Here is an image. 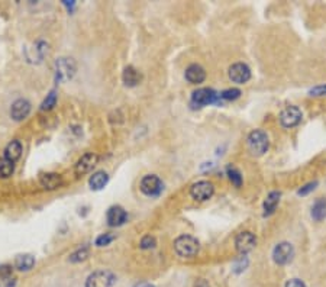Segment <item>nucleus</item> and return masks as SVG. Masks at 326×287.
Listing matches in <instances>:
<instances>
[{
	"label": "nucleus",
	"instance_id": "f257e3e1",
	"mask_svg": "<svg viewBox=\"0 0 326 287\" xmlns=\"http://www.w3.org/2000/svg\"><path fill=\"white\" fill-rule=\"evenodd\" d=\"M174 251L181 258H191L199 252V241L190 235H181L174 241Z\"/></svg>",
	"mask_w": 326,
	"mask_h": 287
},
{
	"label": "nucleus",
	"instance_id": "f03ea898",
	"mask_svg": "<svg viewBox=\"0 0 326 287\" xmlns=\"http://www.w3.org/2000/svg\"><path fill=\"white\" fill-rule=\"evenodd\" d=\"M270 147V139H268V135L265 134L261 129H257L249 134L248 136V150L253 155H263L264 153H267Z\"/></svg>",
	"mask_w": 326,
	"mask_h": 287
},
{
	"label": "nucleus",
	"instance_id": "7ed1b4c3",
	"mask_svg": "<svg viewBox=\"0 0 326 287\" xmlns=\"http://www.w3.org/2000/svg\"><path fill=\"white\" fill-rule=\"evenodd\" d=\"M116 283V276L108 270H99L86 280V287H112Z\"/></svg>",
	"mask_w": 326,
	"mask_h": 287
},
{
	"label": "nucleus",
	"instance_id": "20e7f679",
	"mask_svg": "<svg viewBox=\"0 0 326 287\" xmlns=\"http://www.w3.org/2000/svg\"><path fill=\"white\" fill-rule=\"evenodd\" d=\"M219 94H217L215 90L212 89H199L196 90L191 96V102L193 105H196L197 108H203V106H208V105H213L219 100Z\"/></svg>",
	"mask_w": 326,
	"mask_h": 287
},
{
	"label": "nucleus",
	"instance_id": "39448f33",
	"mask_svg": "<svg viewBox=\"0 0 326 287\" xmlns=\"http://www.w3.org/2000/svg\"><path fill=\"white\" fill-rule=\"evenodd\" d=\"M213 193H215L213 184L210 181H206V180H202V181L194 183L190 188L191 198L196 199V200H200V202L209 200V199L213 196Z\"/></svg>",
	"mask_w": 326,
	"mask_h": 287
},
{
	"label": "nucleus",
	"instance_id": "423d86ee",
	"mask_svg": "<svg viewBox=\"0 0 326 287\" xmlns=\"http://www.w3.org/2000/svg\"><path fill=\"white\" fill-rule=\"evenodd\" d=\"M294 257V248L293 245L289 243H280L279 245H275L274 251H272V260L275 264H289L290 261L293 260Z\"/></svg>",
	"mask_w": 326,
	"mask_h": 287
},
{
	"label": "nucleus",
	"instance_id": "0eeeda50",
	"mask_svg": "<svg viewBox=\"0 0 326 287\" xmlns=\"http://www.w3.org/2000/svg\"><path fill=\"white\" fill-rule=\"evenodd\" d=\"M303 113L297 106H287L283 109L280 113V124L284 128H293L297 126L302 122Z\"/></svg>",
	"mask_w": 326,
	"mask_h": 287
},
{
	"label": "nucleus",
	"instance_id": "6e6552de",
	"mask_svg": "<svg viewBox=\"0 0 326 287\" xmlns=\"http://www.w3.org/2000/svg\"><path fill=\"white\" fill-rule=\"evenodd\" d=\"M141 192L146 196H158L163 192V181L154 174L145 176L141 180Z\"/></svg>",
	"mask_w": 326,
	"mask_h": 287
},
{
	"label": "nucleus",
	"instance_id": "1a4fd4ad",
	"mask_svg": "<svg viewBox=\"0 0 326 287\" xmlns=\"http://www.w3.org/2000/svg\"><path fill=\"white\" fill-rule=\"evenodd\" d=\"M235 245L239 254H246V252L253 251L255 248L257 238H255V235L253 232L244 231V232L238 233V236L235 238Z\"/></svg>",
	"mask_w": 326,
	"mask_h": 287
},
{
	"label": "nucleus",
	"instance_id": "9d476101",
	"mask_svg": "<svg viewBox=\"0 0 326 287\" xmlns=\"http://www.w3.org/2000/svg\"><path fill=\"white\" fill-rule=\"evenodd\" d=\"M229 79L238 83V84H244L251 79V70L249 67L244 63H236L229 67Z\"/></svg>",
	"mask_w": 326,
	"mask_h": 287
},
{
	"label": "nucleus",
	"instance_id": "9b49d317",
	"mask_svg": "<svg viewBox=\"0 0 326 287\" xmlns=\"http://www.w3.org/2000/svg\"><path fill=\"white\" fill-rule=\"evenodd\" d=\"M99 161V157L96 155V154L93 153H87L83 155L82 158L77 161L76 164V174L77 176H83V174H87V173H90L93 170V167L97 164Z\"/></svg>",
	"mask_w": 326,
	"mask_h": 287
},
{
	"label": "nucleus",
	"instance_id": "f8f14e48",
	"mask_svg": "<svg viewBox=\"0 0 326 287\" xmlns=\"http://www.w3.org/2000/svg\"><path fill=\"white\" fill-rule=\"evenodd\" d=\"M76 73V63L71 58H60L57 61V76L61 81L70 80Z\"/></svg>",
	"mask_w": 326,
	"mask_h": 287
},
{
	"label": "nucleus",
	"instance_id": "ddd939ff",
	"mask_svg": "<svg viewBox=\"0 0 326 287\" xmlns=\"http://www.w3.org/2000/svg\"><path fill=\"white\" fill-rule=\"evenodd\" d=\"M31 112V103L25 99L16 100L10 108V116L15 121H23Z\"/></svg>",
	"mask_w": 326,
	"mask_h": 287
},
{
	"label": "nucleus",
	"instance_id": "4468645a",
	"mask_svg": "<svg viewBox=\"0 0 326 287\" xmlns=\"http://www.w3.org/2000/svg\"><path fill=\"white\" fill-rule=\"evenodd\" d=\"M108 224L110 226H120L122 224H125L128 219V213L125 212V209L120 206H112L108 210Z\"/></svg>",
	"mask_w": 326,
	"mask_h": 287
},
{
	"label": "nucleus",
	"instance_id": "2eb2a0df",
	"mask_svg": "<svg viewBox=\"0 0 326 287\" xmlns=\"http://www.w3.org/2000/svg\"><path fill=\"white\" fill-rule=\"evenodd\" d=\"M186 79L187 81H190L191 84H200L206 79V71L199 64H191L186 70Z\"/></svg>",
	"mask_w": 326,
	"mask_h": 287
},
{
	"label": "nucleus",
	"instance_id": "dca6fc26",
	"mask_svg": "<svg viewBox=\"0 0 326 287\" xmlns=\"http://www.w3.org/2000/svg\"><path fill=\"white\" fill-rule=\"evenodd\" d=\"M39 181L41 184L44 186L48 190H54V188H58L61 184H63V179L60 174L57 173H45L39 177Z\"/></svg>",
	"mask_w": 326,
	"mask_h": 287
},
{
	"label": "nucleus",
	"instance_id": "f3484780",
	"mask_svg": "<svg viewBox=\"0 0 326 287\" xmlns=\"http://www.w3.org/2000/svg\"><path fill=\"white\" fill-rule=\"evenodd\" d=\"M122 79H123V83H125L127 86L132 87V86H136V84L141 81L142 76H141V73L138 71L136 68H134L132 65H129V67H127V68L123 70Z\"/></svg>",
	"mask_w": 326,
	"mask_h": 287
},
{
	"label": "nucleus",
	"instance_id": "a211bd4d",
	"mask_svg": "<svg viewBox=\"0 0 326 287\" xmlns=\"http://www.w3.org/2000/svg\"><path fill=\"white\" fill-rule=\"evenodd\" d=\"M20 155H22V145L19 141H12L5 150V158H8L12 162L19 160Z\"/></svg>",
	"mask_w": 326,
	"mask_h": 287
},
{
	"label": "nucleus",
	"instance_id": "6ab92c4d",
	"mask_svg": "<svg viewBox=\"0 0 326 287\" xmlns=\"http://www.w3.org/2000/svg\"><path fill=\"white\" fill-rule=\"evenodd\" d=\"M312 218L315 221H323L326 218V199L319 198L312 206Z\"/></svg>",
	"mask_w": 326,
	"mask_h": 287
},
{
	"label": "nucleus",
	"instance_id": "aec40b11",
	"mask_svg": "<svg viewBox=\"0 0 326 287\" xmlns=\"http://www.w3.org/2000/svg\"><path fill=\"white\" fill-rule=\"evenodd\" d=\"M108 181L109 176L108 173H105V171H97V173H94L90 177V180H89L90 187L93 188V190H100V188H103L108 184Z\"/></svg>",
	"mask_w": 326,
	"mask_h": 287
},
{
	"label": "nucleus",
	"instance_id": "412c9836",
	"mask_svg": "<svg viewBox=\"0 0 326 287\" xmlns=\"http://www.w3.org/2000/svg\"><path fill=\"white\" fill-rule=\"evenodd\" d=\"M35 266V258L29 254H25V255H19L18 258L15 260V267L20 271H29Z\"/></svg>",
	"mask_w": 326,
	"mask_h": 287
},
{
	"label": "nucleus",
	"instance_id": "4be33fe9",
	"mask_svg": "<svg viewBox=\"0 0 326 287\" xmlns=\"http://www.w3.org/2000/svg\"><path fill=\"white\" fill-rule=\"evenodd\" d=\"M280 202V193L279 192H271L265 202H264V210H265V215H271L272 212L275 210V207L279 205Z\"/></svg>",
	"mask_w": 326,
	"mask_h": 287
},
{
	"label": "nucleus",
	"instance_id": "5701e85b",
	"mask_svg": "<svg viewBox=\"0 0 326 287\" xmlns=\"http://www.w3.org/2000/svg\"><path fill=\"white\" fill-rule=\"evenodd\" d=\"M15 170V162L9 161L8 158H0V177L6 179L12 176V173Z\"/></svg>",
	"mask_w": 326,
	"mask_h": 287
},
{
	"label": "nucleus",
	"instance_id": "b1692460",
	"mask_svg": "<svg viewBox=\"0 0 326 287\" xmlns=\"http://www.w3.org/2000/svg\"><path fill=\"white\" fill-rule=\"evenodd\" d=\"M228 176H229L231 181L235 184L236 187H239V186L242 184V176H241L239 170H236L234 167H229V169H228Z\"/></svg>",
	"mask_w": 326,
	"mask_h": 287
},
{
	"label": "nucleus",
	"instance_id": "393cba45",
	"mask_svg": "<svg viewBox=\"0 0 326 287\" xmlns=\"http://www.w3.org/2000/svg\"><path fill=\"white\" fill-rule=\"evenodd\" d=\"M55 103H57V94H55V91H51V93L46 96V99L44 100V103H42V106H41V110H49V109L54 108Z\"/></svg>",
	"mask_w": 326,
	"mask_h": 287
},
{
	"label": "nucleus",
	"instance_id": "a878e982",
	"mask_svg": "<svg viewBox=\"0 0 326 287\" xmlns=\"http://www.w3.org/2000/svg\"><path fill=\"white\" fill-rule=\"evenodd\" d=\"M219 96L225 100H235V99H238L239 96H241V90L239 89H228V90H225V91H222Z\"/></svg>",
	"mask_w": 326,
	"mask_h": 287
},
{
	"label": "nucleus",
	"instance_id": "bb28decb",
	"mask_svg": "<svg viewBox=\"0 0 326 287\" xmlns=\"http://www.w3.org/2000/svg\"><path fill=\"white\" fill-rule=\"evenodd\" d=\"M87 257H89V250L83 248V250H79V251L74 252L71 257H70V261L71 262H80V261L86 260Z\"/></svg>",
	"mask_w": 326,
	"mask_h": 287
},
{
	"label": "nucleus",
	"instance_id": "cd10ccee",
	"mask_svg": "<svg viewBox=\"0 0 326 287\" xmlns=\"http://www.w3.org/2000/svg\"><path fill=\"white\" fill-rule=\"evenodd\" d=\"M113 240H115V235H112V233H103V235H100L99 238L96 240V245L97 247H105V245H109Z\"/></svg>",
	"mask_w": 326,
	"mask_h": 287
},
{
	"label": "nucleus",
	"instance_id": "c85d7f7f",
	"mask_svg": "<svg viewBox=\"0 0 326 287\" xmlns=\"http://www.w3.org/2000/svg\"><path fill=\"white\" fill-rule=\"evenodd\" d=\"M155 238L154 236H151V235H146L142 238V241H141V248H144V250H148V248H154L155 247Z\"/></svg>",
	"mask_w": 326,
	"mask_h": 287
},
{
	"label": "nucleus",
	"instance_id": "c756f323",
	"mask_svg": "<svg viewBox=\"0 0 326 287\" xmlns=\"http://www.w3.org/2000/svg\"><path fill=\"white\" fill-rule=\"evenodd\" d=\"M12 277V267L10 266H0V280L3 278H9Z\"/></svg>",
	"mask_w": 326,
	"mask_h": 287
},
{
	"label": "nucleus",
	"instance_id": "7c9ffc66",
	"mask_svg": "<svg viewBox=\"0 0 326 287\" xmlns=\"http://www.w3.org/2000/svg\"><path fill=\"white\" fill-rule=\"evenodd\" d=\"M316 181H313V183H309V184H306L305 187H302L299 190V195H302V196H305V195H308V193H310L312 190H315V187H316Z\"/></svg>",
	"mask_w": 326,
	"mask_h": 287
},
{
	"label": "nucleus",
	"instance_id": "2f4dec72",
	"mask_svg": "<svg viewBox=\"0 0 326 287\" xmlns=\"http://www.w3.org/2000/svg\"><path fill=\"white\" fill-rule=\"evenodd\" d=\"M312 96H325L326 94V86H317L315 89L310 90Z\"/></svg>",
	"mask_w": 326,
	"mask_h": 287
},
{
	"label": "nucleus",
	"instance_id": "473e14b6",
	"mask_svg": "<svg viewBox=\"0 0 326 287\" xmlns=\"http://www.w3.org/2000/svg\"><path fill=\"white\" fill-rule=\"evenodd\" d=\"M15 284H16V280L13 277L0 280V287H15Z\"/></svg>",
	"mask_w": 326,
	"mask_h": 287
},
{
	"label": "nucleus",
	"instance_id": "72a5a7b5",
	"mask_svg": "<svg viewBox=\"0 0 326 287\" xmlns=\"http://www.w3.org/2000/svg\"><path fill=\"white\" fill-rule=\"evenodd\" d=\"M286 287H306L305 286V283L299 280V278H291L289 280L287 283H286Z\"/></svg>",
	"mask_w": 326,
	"mask_h": 287
},
{
	"label": "nucleus",
	"instance_id": "f704fd0d",
	"mask_svg": "<svg viewBox=\"0 0 326 287\" xmlns=\"http://www.w3.org/2000/svg\"><path fill=\"white\" fill-rule=\"evenodd\" d=\"M194 287H209V283L206 281V280L200 278V280H197V283L194 284Z\"/></svg>",
	"mask_w": 326,
	"mask_h": 287
},
{
	"label": "nucleus",
	"instance_id": "c9c22d12",
	"mask_svg": "<svg viewBox=\"0 0 326 287\" xmlns=\"http://www.w3.org/2000/svg\"><path fill=\"white\" fill-rule=\"evenodd\" d=\"M134 287H154L151 283H148V281H139V283H136Z\"/></svg>",
	"mask_w": 326,
	"mask_h": 287
}]
</instances>
